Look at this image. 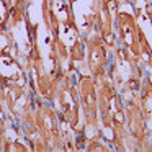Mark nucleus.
Instances as JSON below:
<instances>
[{"instance_id": "nucleus-4", "label": "nucleus", "mask_w": 152, "mask_h": 152, "mask_svg": "<svg viewBox=\"0 0 152 152\" xmlns=\"http://www.w3.org/2000/svg\"><path fill=\"white\" fill-rule=\"evenodd\" d=\"M53 102L57 103L61 110V116L62 119L69 124L70 129L79 131L80 128V100H79V92H77V85H72L69 82V77L64 74L59 79V83L56 87V93H54Z\"/></svg>"}, {"instance_id": "nucleus-8", "label": "nucleus", "mask_w": 152, "mask_h": 152, "mask_svg": "<svg viewBox=\"0 0 152 152\" xmlns=\"http://www.w3.org/2000/svg\"><path fill=\"white\" fill-rule=\"evenodd\" d=\"M108 49L98 31L90 34L85 43V57L87 66H88L90 75L98 79V77L106 74V66H108Z\"/></svg>"}, {"instance_id": "nucleus-13", "label": "nucleus", "mask_w": 152, "mask_h": 152, "mask_svg": "<svg viewBox=\"0 0 152 152\" xmlns=\"http://www.w3.org/2000/svg\"><path fill=\"white\" fill-rule=\"evenodd\" d=\"M5 134H7V128H5V124H4V118L0 116V151H4Z\"/></svg>"}, {"instance_id": "nucleus-2", "label": "nucleus", "mask_w": 152, "mask_h": 152, "mask_svg": "<svg viewBox=\"0 0 152 152\" xmlns=\"http://www.w3.org/2000/svg\"><path fill=\"white\" fill-rule=\"evenodd\" d=\"M34 151H56L64 145V132L57 113L51 106L39 105L33 111V121L25 126Z\"/></svg>"}, {"instance_id": "nucleus-9", "label": "nucleus", "mask_w": 152, "mask_h": 152, "mask_svg": "<svg viewBox=\"0 0 152 152\" xmlns=\"http://www.w3.org/2000/svg\"><path fill=\"white\" fill-rule=\"evenodd\" d=\"M137 103H139L141 116L144 119L145 129H147V137L152 139V79L141 82Z\"/></svg>"}, {"instance_id": "nucleus-15", "label": "nucleus", "mask_w": 152, "mask_h": 152, "mask_svg": "<svg viewBox=\"0 0 152 152\" xmlns=\"http://www.w3.org/2000/svg\"><path fill=\"white\" fill-rule=\"evenodd\" d=\"M145 2H152V0H145Z\"/></svg>"}, {"instance_id": "nucleus-7", "label": "nucleus", "mask_w": 152, "mask_h": 152, "mask_svg": "<svg viewBox=\"0 0 152 152\" xmlns=\"http://www.w3.org/2000/svg\"><path fill=\"white\" fill-rule=\"evenodd\" d=\"M28 72L12 51H0V88H28Z\"/></svg>"}, {"instance_id": "nucleus-5", "label": "nucleus", "mask_w": 152, "mask_h": 152, "mask_svg": "<svg viewBox=\"0 0 152 152\" xmlns=\"http://www.w3.org/2000/svg\"><path fill=\"white\" fill-rule=\"evenodd\" d=\"M116 31H118V36L123 43V48L139 59L141 44L144 41L145 34L142 28L139 26L134 13H129V12L116 13Z\"/></svg>"}, {"instance_id": "nucleus-11", "label": "nucleus", "mask_w": 152, "mask_h": 152, "mask_svg": "<svg viewBox=\"0 0 152 152\" xmlns=\"http://www.w3.org/2000/svg\"><path fill=\"white\" fill-rule=\"evenodd\" d=\"M4 151H28V147L18 141H8L7 139L4 144Z\"/></svg>"}, {"instance_id": "nucleus-1", "label": "nucleus", "mask_w": 152, "mask_h": 152, "mask_svg": "<svg viewBox=\"0 0 152 152\" xmlns=\"http://www.w3.org/2000/svg\"><path fill=\"white\" fill-rule=\"evenodd\" d=\"M48 4H49V18L56 39L57 56L61 69L64 72L66 64L74 66L75 62L85 59V43L77 26L72 5L67 0H48Z\"/></svg>"}, {"instance_id": "nucleus-6", "label": "nucleus", "mask_w": 152, "mask_h": 152, "mask_svg": "<svg viewBox=\"0 0 152 152\" xmlns=\"http://www.w3.org/2000/svg\"><path fill=\"white\" fill-rule=\"evenodd\" d=\"M116 2L95 0V26L108 48H116Z\"/></svg>"}, {"instance_id": "nucleus-3", "label": "nucleus", "mask_w": 152, "mask_h": 152, "mask_svg": "<svg viewBox=\"0 0 152 152\" xmlns=\"http://www.w3.org/2000/svg\"><path fill=\"white\" fill-rule=\"evenodd\" d=\"M80 108L83 113L85 137L88 141L100 139V121H98V88L96 80L92 75H82L77 83Z\"/></svg>"}, {"instance_id": "nucleus-14", "label": "nucleus", "mask_w": 152, "mask_h": 152, "mask_svg": "<svg viewBox=\"0 0 152 152\" xmlns=\"http://www.w3.org/2000/svg\"><path fill=\"white\" fill-rule=\"evenodd\" d=\"M67 2H69V4H70V5H72V7H74V5H75V2H77V0H67Z\"/></svg>"}, {"instance_id": "nucleus-12", "label": "nucleus", "mask_w": 152, "mask_h": 152, "mask_svg": "<svg viewBox=\"0 0 152 152\" xmlns=\"http://www.w3.org/2000/svg\"><path fill=\"white\" fill-rule=\"evenodd\" d=\"M7 2V5L10 7L12 13H15L17 10H20V8L25 7V0H5Z\"/></svg>"}, {"instance_id": "nucleus-10", "label": "nucleus", "mask_w": 152, "mask_h": 152, "mask_svg": "<svg viewBox=\"0 0 152 152\" xmlns=\"http://www.w3.org/2000/svg\"><path fill=\"white\" fill-rule=\"evenodd\" d=\"M12 18V10L5 0H0V30H7L8 21Z\"/></svg>"}]
</instances>
